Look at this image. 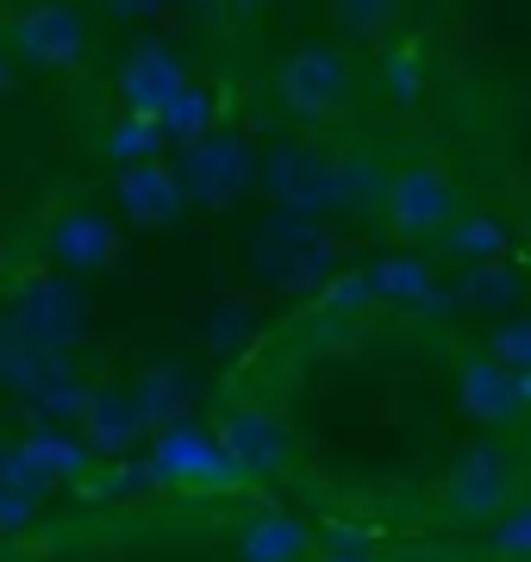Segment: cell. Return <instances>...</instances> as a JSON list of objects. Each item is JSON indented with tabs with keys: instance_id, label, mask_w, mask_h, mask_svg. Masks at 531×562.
<instances>
[{
	"instance_id": "cell-1",
	"label": "cell",
	"mask_w": 531,
	"mask_h": 562,
	"mask_svg": "<svg viewBox=\"0 0 531 562\" xmlns=\"http://www.w3.org/2000/svg\"><path fill=\"white\" fill-rule=\"evenodd\" d=\"M350 88H357V69L338 50H326V44H301V50H287L275 63V101L307 125L338 120L350 106Z\"/></svg>"
},
{
	"instance_id": "cell-2",
	"label": "cell",
	"mask_w": 531,
	"mask_h": 562,
	"mask_svg": "<svg viewBox=\"0 0 531 562\" xmlns=\"http://www.w3.org/2000/svg\"><path fill=\"white\" fill-rule=\"evenodd\" d=\"M382 213H388L394 232H407V238H431V232H444L463 206H456V176H450L444 162H400L388 181H382Z\"/></svg>"
},
{
	"instance_id": "cell-3",
	"label": "cell",
	"mask_w": 531,
	"mask_h": 562,
	"mask_svg": "<svg viewBox=\"0 0 531 562\" xmlns=\"http://www.w3.org/2000/svg\"><path fill=\"white\" fill-rule=\"evenodd\" d=\"M512 450L500 438H475L470 450H456V462H450V482H444V506H450V519H463V525H482L494 519L500 506H507L512 494Z\"/></svg>"
},
{
	"instance_id": "cell-4",
	"label": "cell",
	"mask_w": 531,
	"mask_h": 562,
	"mask_svg": "<svg viewBox=\"0 0 531 562\" xmlns=\"http://www.w3.org/2000/svg\"><path fill=\"white\" fill-rule=\"evenodd\" d=\"M213 438H219V450L231 457L238 475H275V469L294 457V431H287V419L275 413V406H263V401L225 406L219 425H213Z\"/></svg>"
},
{
	"instance_id": "cell-5",
	"label": "cell",
	"mask_w": 531,
	"mask_h": 562,
	"mask_svg": "<svg viewBox=\"0 0 531 562\" xmlns=\"http://www.w3.org/2000/svg\"><path fill=\"white\" fill-rule=\"evenodd\" d=\"M176 176H182V194L194 188L206 206H225L257 181V162H250V150L231 138V132L213 125V132H201V138L182 144V169H176Z\"/></svg>"
},
{
	"instance_id": "cell-6",
	"label": "cell",
	"mask_w": 531,
	"mask_h": 562,
	"mask_svg": "<svg viewBox=\"0 0 531 562\" xmlns=\"http://www.w3.org/2000/svg\"><path fill=\"white\" fill-rule=\"evenodd\" d=\"M7 32H13V50H20L25 63H38V69H76V63L88 57V20L69 0H38V7H25Z\"/></svg>"
},
{
	"instance_id": "cell-7",
	"label": "cell",
	"mask_w": 531,
	"mask_h": 562,
	"mask_svg": "<svg viewBox=\"0 0 531 562\" xmlns=\"http://www.w3.org/2000/svg\"><path fill=\"white\" fill-rule=\"evenodd\" d=\"M456 406L470 425H512L526 413V387H519V369L482 350V357H463L456 362Z\"/></svg>"
},
{
	"instance_id": "cell-8",
	"label": "cell",
	"mask_w": 531,
	"mask_h": 562,
	"mask_svg": "<svg viewBox=\"0 0 531 562\" xmlns=\"http://www.w3.org/2000/svg\"><path fill=\"white\" fill-rule=\"evenodd\" d=\"M150 469L176 487H213V494L238 482V469H231V457L219 450V438L188 431V425H169L163 438H157V462H150Z\"/></svg>"
},
{
	"instance_id": "cell-9",
	"label": "cell",
	"mask_w": 531,
	"mask_h": 562,
	"mask_svg": "<svg viewBox=\"0 0 531 562\" xmlns=\"http://www.w3.org/2000/svg\"><path fill=\"white\" fill-rule=\"evenodd\" d=\"M50 257H57L63 269H106V262L120 257V232H113V220L94 213V206H69V213H57V225H50Z\"/></svg>"
},
{
	"instance_id": "cell-10",
	"label": "cell",
	"mask_w": 531,
	"mask_h": 562,
	"mask_svg": "<svg viewBox=\"0 0 531 562\" xmlns=\"http://www.w3.org/2000/svg\"><path fill=\"white\" fill-rule=\"evenodd\" d=\"M120 201H125V213H132L138 225H169L176 213H182V176H176V169H163L157 157L125 162Z\"/></svg>"
},
{
	"instance_id": "cell-11",
	"label": "cell",
	"mask_w": 531,
	"mask_h": 562,
	"mask_svg": "<svg viewBox=\"0 0 531 562\" xmlns=\"http://www.w3.org/2000/svg\"><path fill=\"white\" fill-rule=\"evenodd\" d=\"M307 550H313V525L294 519V513L263 506V513H250L238 525V557L245 562H301Z\"/></svg>"
},
{
	"instance_id": "cell-12",
	"label": "cell",
	"mask_w": 531,
	"mask_h": 562,
	"mask_svg": "<svg viewBox=\"0 0 531 562\" xmlns=\"http://www.w3.org/2000/svg\"><path fill=\"white\" fill-rule=\"evenodd\" d=\"M182 63L169 57L163 44H138L132 50V63H125V76H120V94L132 113H163L169 101H176V88H182Z\"/></svg>"
},
{
	"instance_id": "cell-13",
	"label": "cell",
	"mask_w": 531,
	"mask_h": 562,
	"mask_svg": "<svg viewBox=\"0 0 531 562\" xmlns=\"http://www.w3.org/2000/svg\"><path fill=\"white\" fill-rule=\"evenodd\" d=\"M76 319H82V301H76L69 288H57V281H44V288H32L20 301V338L38 344V350L69 344L76 338Z\"/></svg>"
},
{
	"instance_id": "cell-14",
	"label": "cell",
	"mask_w": 531,
	"mask_h": 562,
	"mask_svg": "<svg viewBox=\"0 0 531 562\" xmlns=\"http://www.w3.org/2000/svg\"><path fill=\"white\" fill-rule=\"evenodd\" d=\"M263 181L282 194L287 206H319L331 194V169L319 157H301V150H275L263 169Z\"/></svg>"
},
{
	"instance_id": "cell-15",
	"label": "cell",
	"mask_w": 531,
	"mask_h": 562,
	"mask_svg": "<svg viewBox=\"0 0 531 562\" xmlns=\"http://www.w3.org/2000/svg\"><path fill=\"white\" fill-rule=\"evenodd\" d=\"M88 431L106 443V450H125V443L144 431V401L138 394H125V387H101V394H88Z\"/></svg>"
},
{
	"instance_id": "cell-16",
	"label": "cell",
	"mask_w": 531,
	"mask_h": 562,
	"mask_svg": "<svg viewBox=\"0 0 531 562\" xmlns=\"http://www.w3.org/2000/svg\"><path fill=\"white\" fill-rule=\"evenodd\" d=\"M369 294L400 301V306H426L431 301V269L419 257H382L369 269Z\"/></svg>"
},
{
	"instance_id": "cell-17",
	"label": "cell",
	"mask_w": 531,
	"mask_h": 562,
	"mask_svg": "<svg viewBox=\"0 0 531 562\" xmlns=\"http://www.w3.org/2000/svg\"><path fill=\"white\" fill-rule=\"evenodd\" d=\"M157 125H163V138H182L188 144V138H201V132L219 125V101L206 94L201 81H182V88H176V101L157 113Z\"/></svg>"
},
{
	"instance_id": "cell-18",
	"label": "cell",
	"mask_w": 531,
	"mask_h": 562,
	"mask_svg": "<svg viewBox=\"0 0 531 562\" xmlns=\"http://www.w3.org/2000/svg\"><path fill=\"white\" fill-rule=\"evenodd\" d=\"M13 469L25 475L20 487H38V482H57V475H76V469H82V450L63 443V438H25Z\"/></svg>"
},
{
	"instance_id": "cell-19",
	"label": "cell",
	"mask_w": 531,
	"mask_h": 562,
	"mask_svg": "<svg viewBox=\"0 0 531 562\" xmlns=\"http://www.w3.org/2000/svg\"><path fill=\"white\" fill-rule=\"evenodd\" d=\"M444 232H450V250H456V257H470V262L507 257V244H512V225H507V220H494V213H470V220L456 213Z\"/></svg>"
},
{
	"instance_id": "cell-20",
	"label": "cell",
	"mask_w": 531,
	"mask_h": 562,
	"mask_svg": "<svg viewBox=\"0 0 531 562\" xmlns=\"http://www.w3.org/2000/svg\"><path fill=\"white\" fill-rule=\"evenodd\" d=\"M382 94L394 106H413L426 94V57L413 50V44H394L388 57H382Z\"/></svg>"
},
{
	"instance_id": "cell-21",
	"label": "cell",
	"mask_w": 531,
	"mask_h": 562,
	"mask_svg": "<svg viewBox=\"0 0 531 562\" xmlns=\"http://www.w3.org/2000/svg\"><path fill=\"white\" fill-rule=\"evenodd\" d=\"M463 301H470V306H507V301H519V269H507V257H482L470 269Z\"/></svg>"
},
{
	"instance_id": "cell-22",
	"label": "cell",
	"mask_w": 531,
	"mask_h": 562,
	"mask_svg": "<svg viewBox=\"0 0 531 562\" xmlns=\"http://www.w3.org/2000/svg\"><path fill=\"white\" fill-rule=\"evenodd\" d=\"M313 550L331 557V562L375 557V531H369V525H350V519H326V525H313Z\"/></svg>"
},
{
	"instance_id": "cell-23",
	"label": "cell",
	"mask_w": 531,
	"mask_h": 562,
	"mask_svg": "<svg viewBox=\"0 0 531 562\" xmlns=\"http://www.w3.org/2000/svg\"><path fill=\"white\" fill-rule=\"evenodd\" d=\"M157 144H163V125H157V113H132V120L113 132V144H106V150H113V162L125 169V162L157 157Z\"/></svg>"
},
{
	"instance_id": "cell-24",
	"label": "cell",
	"mask_w": 531,
	"mask_h": 562,
	"mask_svg": "<svg viewBox=\"0 0 531 562\" xmlns=\"http://www.w3.org/2000/svg\"><path fill=\"white\" fill-rule=\"evenodd\" d=\"M494 557H531V501L494 513Z\"/></svg>"
},
{
	"instance_id": "cell-25",
	"label": "cell",
	"mask_w": 531,
	"mask_h": 562,
	"mask_svg": "<svg viewBox=\"0 0 531 562\" xmlns=\"http://www.w3.org/2000/svg\"><path fill=\"white\" fill-rule=\"evenodd\" d=\"M488 350L507 362V369H531V319H507L500 331H494Z\"/></svg>"
},
{
	"instance_id": "cell-26",
	"label": "cell",
	"mask_w": 531,
	"mask_h": 562,
	"mask_svg": "<svg viewBox=\"0 0 531 562\" xmlns=\"http://www.w3.org/2000/svg\"><path fill=\"white\" fill-rule=\"evenodd\" d=\"M338 20L350 32H382L394 20V0H338Z\"/></svg>"
},
{
	"instance_id": "cell-27",
	"label": "cell",
	"mask_w": 531,
	"mask_h": 562,
	"mask_svg": "<svg viewBox=\"0 0 531 562\" xmlns=\"http://www.w3.org/2000/svg\"><path fill=\"white\" fill-rule=\"evenodd\" d=\"M125 20H144V13H157V7H169V0H113Z\"/></svg>"
},
{
	"instance_id": "cell-28",
	"label": "cell",
	"mask_w": 531,
	"mask_h": 562,
	"mask_svg": "<svg viewBox=\"0 0 531 562\" xmlns=\"http://www.w3.org/2000/svg\"><path fill=\"white\" fill-rule=\"evenodd\" d=\"M13 88V63H7V50H0V94Z\"/></svg>"
},
{
	"instance_id": "cell-29",
	"label": "cell",
	"mask_w": 531,
	"mask_h": 562,
	"mask_svg": "<svg viewBox=\"0 0 531 562\" xmlns=\"http://www.w3.org/2000/svg\"><path fill=\"white\" fill-rule=\"evenodd\" d=\"M519 387H526V406H531V369H519Z\"/></svg>"
},
{
	"instance_id": "cell-30",
	"label": "cell",
	"mask_w": 531,
	"mask_h": 562,
	"mask_svg": "<svg viewBox=\"0 0 531 562\" xmlns=\"http://www.w3.org/2000/svg\"><path fill=\"white\" fill-rule=\"evenodd\" d=\"M231 7H245V13H257V7H269V0H231Z\"/></svg>"
}]
</instances>
